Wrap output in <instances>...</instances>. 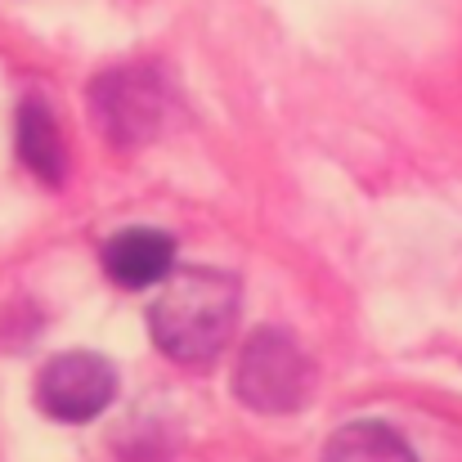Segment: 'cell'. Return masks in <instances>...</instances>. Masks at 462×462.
I'll use <instances>...</instances> for the list:
<instances>
[{
  "label": "cell",
  "mask_w": 462,
  "mask_h": 462,
  "mask_svg": "<svg viewBox=\"0 0 462 462\" xmlns=\"http://www.w3.org/2000/svg\"><path fill=\"white\" fill-rule=\"evenodd\" d=\"M314 382V368L301 355V346L283 328H256L243 341L234 395L256 413H292L301 409Z\"/></svg>",
  "instance_id": "7a4b0ae2"
},
{
  "label": "cell",
  "mask_w": 462,
  "mask_h": 462,
  "mask_svg": "<svg viewBox=\"0 0 462 462\" xmlns=\"http://www.w3.org/2000/svg\"><path fill=\"white\" fill-rule=\"evenodd\" d=\"M175 238L162 229H122L104 243V270L117 288H153L171 279Z\"/></svg>",
  "instance_id": "5b68a950"
},
{
  "label": "cell",
  "mask_w": 462,
  "mask_h": 462,
  "mask_svg": "<svg viewBox=\"0 0 462 462\" xmlns=\"http://www.w3.org/2000/svg\"><path fill=\"white\" fill-rule=\"evenodd\" d=\"M117 395V373L104 355L68 350L54 355L36 377V404L59 422H90L99 418Z\"/></svg>",
  "instance_id": "277c9868"
},
{
  "label": "cell",
  "mask_w": 462,
  "mask_h": 462,
  "mask_svg": "<svg viewBox=\"0 0 462 462\" xmlns=\"http://www.w3.org/2000/svg\"><path fill=\"white\" fill-rule=\"evenodd\" d=\"M319 462H418V458H413L409 440H404L395 427L368 418V422L341 427V431L328 440V449H323Z\"/></svg>",
  "instance_id": "52a82bcc"
},
{
  "label": "cell",
  "mask_w": 462,
  "mask_h": 462,
  "mask_svg": "<svg viewBox=\"0 0 462 462\" xmlns=\"http://www.w3.org/2000/svg\"><path fill=\"white\" fill-rule=\"evenodd\" d=\"M90 113H95V126L117 149L149 144L166 126V113H171L166 77L157 68H149V63H131V68L104 72L90 86Z\"/></svg>",
  "instance_id": "3957f363"
},
{
  "label": "cell",
  "mask_w": 462,
  "mask_h": 462,
  "mask_svg": "<svg viewBox=\"0 0 462 462\" xmlns=\"http://www.w3.org/2000/svg\"><path fill=\"white\" fill-rule=\"evenodd\" d=\"M238 279L225 270H180L162 283L149 306V332L157 350L175 364H211L238 323Z\"/></svg>",
  "instance_id": "6da1fadb"
},
{
  "label": "cell",
  "mask_w": 462,
  "mask_h": 462,
  "mask_svg": "<svg viewBox=\"0 0 462 462\" xmlns=\"http://www.w3.org/2000/svg\"><path fill=\"white\" fill-rule=\"evenodd\" d=\"M18 157L45 184L63 180V135L41 99H23V108H18Z\"/></svg>",
  "instance_id": "8992f818"
}]
</instances>
